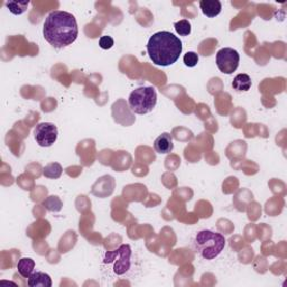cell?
I'll return each mask as SVG.
<instances>
[{
    "instance_id": "2e32d148",
    "label": "cell",
    "mask_w": 287,
    "mask_h": 287,
    "mask_svg": "<svg viewBox=\"0 0 287 287\" xmlns=\"http://www.w3.org/2000/svg\"><path fill=\"white\" fill-rule=\"evenodd\" d=\"M174 28L180 36H189L192 32V27L189 20L182 19L174 24Z\"/></svg>"
},
{
    "instance_id": "277c9868",
    "label": "cell",
    "mask_w": 287,
    "mask_h": 287,
    "mask_svg": "<svg viewBox=\"0 0 287 287\" xmlns=\"http://www.w3.org/2000/svg\"><path fill=\"white\" fill-rule=\"evenodd\" d=\"M129 107L137 114L152 112L157 103V93L153 87L137 88L129 96Z\"/></svg>"
},
{
    "instance_id": "5b68a950",
    "label": "cell",
    "mask_w": 287,
    "mask_h": 287,
    "mask_svg": "<svg viewBox=\"0 0 287 287\" xmlns=\"http://www.w3.org/2000/svg\"><path fill=\"white\" fill-rule=\"evenodd\" d=\"M131 247L129 245H121L113 251H107L103 258L104 264H112V269L116 275H124L131 266Z\"/></svg>"
},
{
    "instance_id": "8fae6325",
    "label": "cell",
    "mask_w": 287,
    "mask_h": 287,
    "mask_svg": "<svg viewBox=\"0 0 287 287\" xmlns=\"http://www.w3.org/2000/svg\"><path fill=\"white\" fill-rule=\"evenodd\" d=\"M251 85H252V82H251L250 76L248 74H245V73L236 75L234 81H233L234 90L238 91V92L249 91Z\"/></svg>"
},
{
    "instance_id": "e0dca14e",
    "label": "cell",
    "mask_w": 287,
    "mask_h": 287,
    "mask_svg": "<svg viewBox=\"0 0 287 287\" xmlns=\"http://www.w3.org/2000/svg\"><path fill=\"white\" fill-rule=\"evenodd\" d=\"M183 62L189 68H194L198 63V55L195 52H187L184 55Z\"/></svg>"
},
{
    "instance_id": "7a4b0ae2",
    "label": "cell",
    "mask_w": 287,
    "mask_h": 287,
    "mask_svg": "<svg viewBox=\"0 0 287 287\" xmlns=\"http://www.w3.org/2000/svg\"><path fill=\"white\" fill-rule=\"evenodd\" d=\"M183 45L178 36L167 31L153 34L147 43V53L152 62L158 66L173 65L180 59Z\"/></svg>"
},
{
    "instance_id": "8992f818",
    "label": "cell",
    "mask_w": 287,
    "mask_h": 287,
    "mask_svg": "<svg viewBox=\"0 0 287 287\" xmlns=\"http://www.w3.org/2000/svg\"><path fill=\"white\" fill-rule=\"evenodd\" d=\"M215 62H217L218 69L220 70V72H222L223 74H233L239 66V53L231 47L221 48L217 53Z\"/></svg>"
},
{
    "instance_id": "5bb4252c",
    "label": "cell",
    "mask_w": 287,
    "mask_h": 287,
    "mask_svg": "<svg viewBox=\"0 0 287 287\" xmlns=\"http://www.w3.org/2000/svg\"><path fill=\"white\" fill-rule=\"evenodd\" d=\"M62 174V166L59 163H51L44 168V175L49 179H59Z\"/></svg>"
},
{
    "instance_id": "4fadbf2b",
    "label": "cell",
    "mask_w": 287,
    "mask_h": 287,
    "mask_svg": "<svg viewBox=\"0 0 287 287\" xmlns=\"http://www.w3.org/2000/svg\"><path fill=\"white\" fill-rule=\"evenodd\" d=\"M28 5H30L28 0H26V2H7L6 7L9 9V12L12 14L21 15L26 12Z\"/></svg>"
},
{
    "instance_id": "6da1fadb",
    "label": "cell",
    "mask_w": 287,
    "mask_h": 287,
    "mask_svg": "<svg viewBox=\"0 0 287 287\" xmlns=\"http://www.w3.org/2000/svg\"><path fill=\"white\" fill-rule=\"evenodd\" d=\"M43 35L46 42L55 48L68 47L78 38V23L72 14L62 10H54L48 14L44 21Z\"/></svg>"
},
{
    "instance_id": "ac0fdd59",
    "label": "cell",
    "mask_w": 287,
    "mask_h": 287,
    "mask_svg": "<svg viewBox=\"0 0 287 287\" xmlns=\"http://www.w3.org/2000/svg\"><path fill=\"white\" fill-rule=\"evenodd\" d=\"M114 45V41L111 36L104 35L101 36L100 40H99V46H100L102 49H110L112 48Z\"/></svg>"
},
{
    "instance_id": "30bf717a",
    "label": "cell",
    "mask_w": 287,
    "mask_h": 287,
    "mask_svg": "<svg viewBox=\"0 0 287 287\" xmlns=\"http://www.w3.org/2000/svg\"><path fill=\"white\" fill-rule=\"evenodd\" d=\"M27 285L30 287H52L53 281L48 274L36 272L30 276L28 280H27Z\"/></svg>"
},
{
    "instance_id": "9a60e30c",
    "label": "cell",
    "mask_w": 287,
    "mask_h": 287,
    "mask_svg": "<svg viewBox=\"0 0 287 287\" xmlns=\"http://www.w3.org/2000/svg\"><path fill=\"white\" fill-rule=\"evenodd\" d=\"M43 206L46 210L51 212H59L62 209V201L58 196H48L45 201L43 202Z\"/></svg>"
},
{
    "instance_id": "7c38bea8",
    "label": "cell",
    "mask_w": 287,
    "mask_h": 287,
    "mask_svg": "<svg viewBox=\"0 0 287 287\" xmlns=\"http://www.w3.org/2000/svg\"><path fill=\"white\" fill-rule=\"evenodd\" d=\"M17 269L21 277L28 278L30 276L34 273L35 261L32 258H21L18 261Z\"/></svg>"
},
{
    "instance_id": "3957f363",
    "label": "cell",
    "mask_w": 287,
    "mask_h": 287,
    "mask_svg": "<svg viewBox=\"0 0 287 287\" xmlns=\"http://www.w3.org/2000/svg\"><path fill=\"white\" fill-rule=\"evenodd\" d=\"M225 247V238L222 234L212 230H201L195 235L193 248L206 261H212L221 253Z\"/></svg>"
},
{
    "instance_id": "ba28073f",
    "label": "cell",
    "mask_w": 287,
    "mask_h": 287,
    "mask_svg": "<svg viewBox=\"0 0 287 287\" xmlns=\"http://www.w3.org/2000/svg\"><path fill=\"white\" fill-rule=\"evenodd\" d=\"M174 144L172 136L167 132H164V134L159 135L155 141H154V150L156 151L158 154H169L173 151Z\"/></svg>"
},
{
    "instance_id": "52a82bcc",
    "label": "cell",
    "mask_w": 287,
    "mask_h": 287,
    "mask_svg": "<svg viewBox=\"0 0 287 287\" xmlns=\"http://www.w3.org/2000/svg\"><path fill=\"white\" fill-rule=\"evenodd\" d=\"M58 127L52 123H41L34 129L36 142L41 147H51L58 140Z\"/></svg>"
},
{
    "instance_id": "9c48e42d",
    "label": "cell",
    "mask_w": 287,
    "mask_h": 287,
    "mask_svg": "<svg viewBox=\"0 0 287 287\" xmlns=\"http://www.w3.org/2000/svg\"><path fill=\"white\" fill-rule=\"evenodd\" d=\"M200 8L207 17L213 18L221 13L222 4L219 0H201Z\"/></svg>"
}]
</instances>
